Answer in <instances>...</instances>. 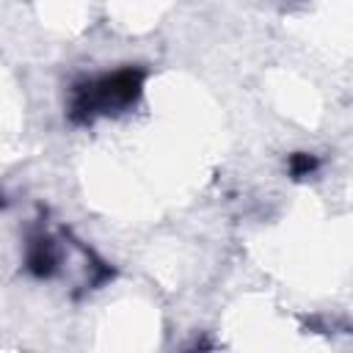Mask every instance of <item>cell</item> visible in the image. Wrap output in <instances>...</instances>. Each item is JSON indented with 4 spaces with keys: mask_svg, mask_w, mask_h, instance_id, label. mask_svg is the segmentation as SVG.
<instances>
[{
    "mask_svg": "<svg viewBox=\"0 0 353 353\" xmlns=\"http://www.w3.org/2000/svg\"><path fill=\"white\" fill-rule=\"evenodd\" d=\"M146 83V69L141 66H124L108 74L85 77L72 85V99H69V121L77 127L94 124L99 116H113L127 108H132Z\"/></svg>",
    "mask_w": 353,
    "mask_h": 353,
    "instance_id": "1",
    "label": "cell"
},
{
    "mask_svg": "<svg viewBox=\"0 0 353 353\" xmlns=\"http://www.w3.org/2000/svg\"><path fill=\"white\" fill-rule=\"evenodd\" d=\"M61 268V248L58 243L44 234V232H36L30 240H28V248H25V270L36 279H52Z\"/></svg>",
    "mask_w": 353,
    "mask_h": 353,
    "instance_id": "2",
    "label": "cell"
},
{
    "mask_svg": "<svg viewBox=\"0 0 353 353\" xmlns=\"http://www.w3.org/2000/svg\"><path fill=\"white\" fill-rule=\"evenodd\" d=\"M287 168H290V176H292V179H306L309 174H314V171L320 168V160H317L314 154L295 152V154H290Z\"/></svg>",
    "mask_w": 353,
    "mask_h": 353,
    "instance_id": "3",
    "label": "cell"
}]
</instances>
